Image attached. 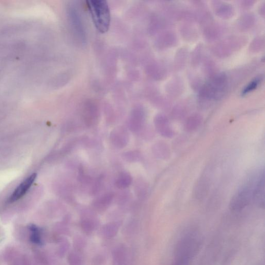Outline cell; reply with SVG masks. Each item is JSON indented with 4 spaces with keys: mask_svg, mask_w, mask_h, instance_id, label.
Returning <instances> with one entry per match:
<instances>
[{
    "mask_svg": "<svg viewBox=\"0 0 265 265\" xmlns=\"http://www.w3.org/2000/svg\"><path fill=\"white\" fill-rule=\"evenodd\" d=\"M94 26L101 33L107 32L110 27L111 16L105 0H88L87 1Z\"/></svg>",
    "mask_w": 265,
    "mask_h": 265,
    "instance_id": "obj_2",
    "label": "cell"
},
{
    "mask_svg": "<svg viewBox=\"0 0 265 265\" xmlns=\"http://www.w3.org/2000/svg\"><path fill=\"white\" fill-rule=\"evenodd\" d=\"M253 191L250 186H245L241 188L231 199L230 208L232 211L239 212L245 208L249 204Z\"/></svg>",
    "mask_w": 265,
    "mask_h": 265,
    "instance_id": "obj_3",
    "label": "cell"
},
{
    "mask_svg": "<svg viewBox=\"0 0 265 265\" xmlns=\"http://www.w3.org/2000/svg\"><path fill=\"white\" fill-rule=\"evenodd\" d=\"M113 195L112 194L107 193L97 198L95 202L96 206L98 207H105L112 202Z\"/></svg>",
    "mask_w": 265,
    "mask_h": 265,
    "instance_id": "obj_9",
    "label": "cell"
},
{
    "mask_svg": "<svg viewBox=\"0 0 265 265\" xmlns=\"http://www.w3.org/2000/svg\"><path fill=\"white\" fill-rule=\"evenodd\" d=\"M132 182V178L130 175L124 173L121 174L116 181V185L120 189L127 188Z\"/></svg>",
    "mask_w": 265,
    "mask_h": 265,
    "instance_id": "obj_8",
    "label": "cell"
},
{
    "mask_svg": "<svg viewBox=\"0 0 265 265\" xmlns=\"http://www.w3.org/2000/svg\"><path fill=\"white\" fill-rule=\"evenodd\" d=\"M37 177V174H33L27 179L22 182L16 189L12 195L9 198L10 203L15 202L23 197L30 189Z\"/></svg>",
    "mask_w": 265,
    "mask_h": 265,
    "instance_id": "obj_4",
    "label": "cell"
},
{
    "mask_svg": "<svg viewBox=\"0 0 265 265\" xmlns=\"http://www.w3.org/2000/svg\"><path fill=\"white\" fill-rule=\"evenodd\" d=\"M255 190L253 191V196L257 204L260 206H264L265 201V178L264 175L256 184Z\"/></svg>",
    "mask_w": 265,
    "mask_h": 265,
    "instance_id": "obj_6",
    "label": "cell"
},
{
    "mask_svg": "<svg viewBox=\"0 0 265 265\" xmlns=\"http://www.w3.org/2000/svg\"><path fill=\"white\" fill-rule=\"evenodd\" d=\"M156 126L160 133L165 137H171L173 135V131L170 128L168 121L165 118H158L156 121Z\"/></svg>",
    "mask_w": 265,
    "mask_h": 265,
    "instance_id": "obj_7",
    "label": "cell"
},
{
    "mask_svg": "<svg viewBox=\"0 0 265 265\" xmlns=\"http://www.w3.org/2000/svg\"><path fill=\"white\" fill-rule=\"evenodd\" d=\"M124 157L129 162H135L140 159V154L137 151H131L126 153Z\"/></svg>",
    "mask_w": 265,
    "mask_h": 265,
    "instance_id": "obj_10",
    "label": "cell"
},
{
    "mask_svg": "<svg viewBox=\"0 0 265 265\" xmlns=\"http://www.w3.org/2000/svg\"><path fill=\"white\" fill-rule=\"evenodd\" d=\"M200 238L193 232L185 235L177 247L173 265H190L200 247Z\"/></svg>",
    "mask_w": 265,
    "mask_h": 265,
    "instance_id": "obj_1",
    "label": "cell"
},
{
    "mask_svg": "<svg viewBox=\"0 0 265 265\" xmlns=\"http://www.w3.org/2000/svg\"><path fill=\"white\" fill-rule=\"evenodd\" d=\"M258 84V81H255L252 82L249 85V86H248V87L246 88V89L244 91V93H246L247 92H249L252 90V89L253 90L254 89H255V88H256V87H257Z\"/></svg>",
    "mask_w": 265,
    "mask_h": 265,
    "instance_id": "obj_11",
    "label": "cell"
},
{
    "mask_svg": "<svg viewBox=\"0 0 265 265\" xmlns=\"http://www.w3.org/2000/svg\"><path fill=\"white\" fill-rule=\"evenodd\" d=\"M129 136L127 131L124 128H118L113 131L110 135V140L116 147L122 148L125 147L129 141Z\"/></svg>",
    "mask_w": 265,
    "mask_h": 265,
    "instance_id": "obj_5",
    "label": "cell"
}]
</instances>
